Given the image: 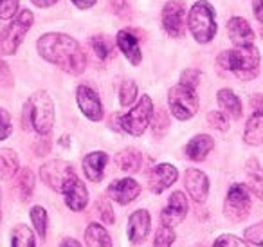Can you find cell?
<instances>
[{
    "label": "cell",
    "instance_id": "28",
    "mask_svg": "<svg viewBox=\"0 0 263 247\" xmlns=\"http://www.w3.org/2000/svg\"><path fill=\"white\" fill-rule=\"evenodd\" d=\"M18 171V157L13 150L4 148L0 150V179L8 181L13 179Z\"/></svg>",
    "mask_w": 263,
    "mask_h": 247
},
{
    "label": "cell",
    "instance_id": "7",
    "mask_svg": "<svg viewBox=\"0 0 263 247\" xmlns=\"http://www.w3.org/2000/svg\"><path fill=\"white\" fill-rule=\"evenodd\" d=\"M168 105L172 114L179 121H187L197 114L198 110V96L195 89L184 87V85H175L168 92Z\"/></svg>",
    "mask_w": 263,
    "mask_h": 247
},
{
    "label": "cell",
    "instance_id": "45",
    "mask_svg": "<svg viewBox=\"0 0 263 247\" xmlns=\"http://www.w3.org/2000/svg\"><path fill=\"white\" fill-rule=\"evenodd\" d=\"M251 103H252V109H254V112L261 114V116H263V96H254Z\"/></svg>",
    "mask_w": 263,
    "mask_h": 247
},
{
    "label": "cell",
    "instance_id": "12",
    "mask_svg": "<svg viewBox=\"0 0 263 247\" xmlns=\"http://www.w3.org/2000/svg\"><path fill=\"white\" fill-rule=\"evenodd\" d=\"M106 195H108L112 200H116L117 204L124 206V204H130L132 200H136L137 197L141 195V184L132 177L117 179V181H114L108 184Z\"/></svg>",
    "mask_w": 263,
    "mask_h": 247
},
{
    "label": "cell",
    "instance_id": "10",
    "mask_svg": "<svg viewBox=\"0 0 263 247\" xmlns=\"http://www.w3.org/2000/svg\"><path fill=\"white\" fill-rule=\"evenodd\" d=\"M184 0H168L162 9V27L172 38H180L184 33Z\"/></svg>",
    "mask_w": 263,
    "mask_h": 247
},
{
    "label": "cell",
    "instance_id": "2",
    "mask_svg": "<svg viewBox=\"0 0 263 247\" xmlns=\"http://www.w3.org/2000/svg\"><path fill=\"white\" fill-rule=\"evenodd\" d=\"M22 121L26 130L49 135L54 127V103L45 91H38L24 105Z\"/></svg>",
    "mask_w": 263,
    "mask_h": 247
},
{
    "label": "cell",
    "instance_id": "47",
    "mask_svg": "<svg viewBox=\"0 0 263 247\" xmlns=\"http://www.w3.org/2000/svg\"><path fill=\"white\" fill-rule=\"evenodd\" d=\"M124 4H126V0H110V6H112V9L116 13H121V9L124 8Z\"/></svg>",
    "mask_w": 263,
    "mask_h": 247
},
{
    "label": "cell",
    "instance_id": "46",
    "mask_svg": "<svg viewBox=\"0 0 263 247\" xmlns=\"http://www.w3.org/2000/svg\"><path fill=\"white\" fill-rule=\"evenodd\" d=\"M36 8H42V9H45V8H51V6H54L58 0H31Z\"/></svg>",
    "mask_w": 263,
    "mask_h": 247
},
{
    "label": "cell",
    "instance_id": "19",
    "mask_svg": "<svg viewBox=\"0 0 263 247\" xmlns=\"http://www.w3.org/2000/svg\"><path fill=\"white\" fill-rule=\"evenodd\" d=\"M116 42H117V47H119L121 52L124 55V58L134 67L139 65L141 60H143V55H141V47H139V42H137L136 34L132 33L130 29H121L116 37Z\"/></svg>",
    "mask_w": 263,
    "mask_h": 247
},
{
    "label": "cell",
    "instance_id": "20",
    "mask_svg": "<svg viewBox=\"0 0 263 247\" xmlns=\"http://www.w3.org/2000/svg\"><path fill=\"white\" fill-rule=\"evenodd\" d=\"M108 163V155L105 152H92L85 155L83 159V171L88 181L101 182L105 177V166Z\"/></svg>",
    "mask_w": 263,
    "mask_h": 247
},
{
    "label": "cell",
    "instance_id": "4",
    "mask_svg": "<svg viewBox=\"0 0 263 247\" xmlns=\"http://www.w3.org/2000/svg\"><path fill=\"white\" fill-rule=\"evenodd\" d=\"M34 24V15L29 9H20L8 26L0 29V55L11 56L18 51L20 44L24 42V37L31 31Z\"/></svg>",
    "mask_w": 263,
    "mask_h": 247
},
{
    "label": "cell",
    "instance_id": "15",
    "mask_svg": "<svg viewBox=\"0 0 263 247\" xmlns=\"http://www.w3.org/2000/svg\"><path fill=\"white\" fill-rule=\"evenodd\" d=\"M62 195L65 197L67 207L72 211H83L88 204V191L78 175L70 177L65 182V186L62 189Z\"/></svg>",
    "mask_w": 263,
    "mask_h": 247
},
{
    "label": "cell",
    "instance_id": "39",
    "mask_svg": "<svg viewBox=\"0 0 263 247\" xmlns=\"http://www.w3.org/2000/svg\"><path fill=\"white\" fill-rule=\"evenodd\" d=\"M213 247H249L243 240H240L234 235H222L215 240Z\"/></svg>",
    "mask_w": 263,
    "mask_h": 247
},
{
    "label": "cell",
    "instance_id": "21",
    "mask_svg": "<svg viewBox=\"0 0 263 247\" xmlns=\"http://www.w3.org/2000/svg\"><path fill=\"white\" fill-rule=\"evenodd\" d=\"M215 146V141H213L211 135L208 134H198L191 139L190 143L186 145L184 152H186V157L191 161H204L208 157V153L213 150Z\"/></svg>",
    "mask_w": 263,
    "mask_h": 247
},
{
    "label": "cell",
    "instance_id": "41",
    "mask_svg": "<svg viewBox=\"0 0 263 247\" xmlns=\"http://www.w3.org/2000/svg\"><path fill=\"white\" fill-rule=\"evenodd\" d=\"M208 123L211 125L213 128H216V130H222V132H226L227 128H229L226 116H223L222 112H218V110H213V112L208 114Z\"/></svg>",
    "mask_w": 263,
    "mask_h": 247
},
{
    "label": "cell",
    "instance_id": "44",
    "mask_svg": "<svg viewBox=\"0 0 263 247\" xmlns=\"http://www.w3.org/2000/svg\"><path fill=\"white\" fill-rule=\"evenodd\" d=\"M74 6H76L78 9H81V11H85V9H90L92 6L98 2V0H70Z\"/></svg>",
    "mask_w": 263,
    "mask_h": 247
},
{
    "label": "cell",
    "instance_id": "34",
    "mask_svg": "<svg viewBox=\"0 0 263 247\" xmlns=\"http://www.w3.org/2000/svg\"><path fill=\"white\" fill-rule=\"evenodd\" d=\"M175 242V233L172 227L168 225H161L155 233V240H154V247H170Z\"/></svg>",
    "mask_w": 263,
    "mask_h": 247
},
{
    "label": "cell",
    "instance_id": "31",
    "mask_svg": "<svg viewBox=\"0 0 263 247\" xmlns=\"http://www.w3.org/2000/svg\"><path fill=\"white\" fill-rule=\"evenodd\" d=\"M90 47H92V51L98 55V58H101V60L110 58L114 52L112 40H110L108 37H103V34H98V37L90 38Z\"/></svg>",
    "mask_w": 263,
    "mask_h": 247
},
{
    "label": "cell",
    "instance_id": "35",
    "mask_svg": "<svg viewBox=\"0 0 263 247\" xmlns=\"http://www.w3.org/2000/svg\"><path fill=\"white\" fill-rule=\"evenodd\" d=\"M20 0H0V20H11L18 13Z\"/></svg>",
    "mask_w": 263,
    "mask_h": 247
},
{
    "label": "cell",
    "instance_id": "49",
    "mask_svg": "<svg viewBox=\"0 0 263 247\" xmlns=\"http://www.w3.org/2000/svg\"><path fill=\"white\" fill-rule=\"evenodd\" d=\"M259 34H261V38H263V26H261V31H259Z\"/></svg>",
    "mask_w": 263,
    "mask_h": 247
},
{
    "label": "cell",
    "instance_id": "14",
    "mask_svg": "<svg viewBox=\"0 0 263 247\" xmlns=\"http://www.w3.org/2000/svg\"><path fill=\"white\" fill-rule=\"evenodd\" d=\"M187 213V199L182 191H173L172 197L168 199V204L161 213V222L162 225L168 227H175L184 220Z\"/></svg>",
    "mask_w": 263,
    "mask_h": 247
},
{
    "label": "cell",
    "instance_id": "25",
    "mask_svg": "<svg viewBox=\"0 0 263 247\" xmlns=\"http://www.w3.org/2000/svg\"><path fill=\"white\" fill-rule=\"evenodd\" d=\"M15 191L18 193L20 200H27L34 191V175L29 168H22L16 171Z\"/></svg>",
    "mask_w": 263,
    "mask_h": 247
},
{
    "label": "cell",
    "instance_id": "50",
    "mask_svg": "<svg viewBox=\"0 0 263 247\" xmlns=\"http://www.w3.org/2000/svg\"><path fill=\"white\" fill-rule=\"evenodd\" d=\"M0 199H2V191H0ZM0 217H2V215H0Z\"/></svg>",
    "mask_w": 263,
    "mask_h": 247
},
{
    "label": "cell",
    "instance_id": "1",
    "mask_svg": "<svg viewBox=\"0 0 263 247\" xmlns=\"http://www.w3.org/2000/svg\"><path fill=\"white\" fill-rule=\"evenodd\" d=\"M38 55L69 74H81L87 67L83 49L65 33H45L36 42Z\"/></svg>",
    "mask_w": 263,
    "mask_h": 247
},
{
    "label": "cell",
    "instance_id": "8",
    "mask_svg": "<svg viewBox=\"0 0 263 247\" xmlns=\"http://www.w3.org/2000/svg\"><path fill=\"white\" fill-rule=\"evenodd\" d=\"M251 189L245 184H233L223 200V215L238 224L251 215Z\"/></svg>",
    "mask_w": 263,
    "mask_h": 247
},
{
    "label": "cell",
    "instance_id": "30",
    "mask_svg": "<svg viewBox=\"0 0 263 247\" xmlns=\"http://www.w3.org/2000/svg\"><path fill=\"white\" fill-rule=\"evenodd\" d=\"M29 217H31V222H33V225H34V231H36L42 238H45V235H47V225H49V217H47L45 207L33 206L29 211Z\"/></svg>",
    "mask_w": 263,
    "mask_h": 247
},
{
    "label": "cell",
    "instance_id": "37",
    "mask_svg": "<svg viewBox=\"0 0 263 247\" xmlns=\"http://www.w3.org/2000/svg\"><path fill=\"white\" fill-rule=\"evenodd\" d=\"M243 235H245V240H247V242L263 247V222H258V224L247 227Z\"/></svg>",
    "mask_w": 263,
    "mask_h": 247
},
{
    "label": "cell",
    "instance_id": "22",
    "mask_svg": "<svg viewBox=\"0 0 263 247\" xmlns=\"http://www.w3.org/2000/svg\"><path fill=\"white\" fill-rule=\"evenodd\" d=\"M216 101H218L220 109L229 114L231 117L238 119L241 116V101L231 89H220L216 94Z\"/></svg>",
    "mask_w": 263,
    "mask_h": 247
},
{
    "label": "cell",
    "instance_id": "3",
    "mask_svg": "<svg viewBox=\"0 0 263 247\" xmlns=\"http://www.w3.org/2000/svg\"><path fill=\"white\" fill-rule=\"evenodd\" d=\"M259 62L261 58L254 44L247 47H234L231 51H223L218 56V65L233 73L241 81H251L258 76Z\"/></svg>",
    "mask_w": 263,
    "mask_h": 247
},
{
    "label": "cell",
    "instance_id": "6",
    "mask_svg": "<svg viewBox=\"0 0 263 247\" xmlns=\"http://www.w3.org/2000/svg\"><path fill=\"white\" fill-rule=\"evenodd\" d=\"M152 116H154V103L150 96H143L134 109L124 116H114L119 123V128L134 137H141L148 127H150Z\"/></svg>",
    "mask_w": 263,
    "mask_h": 247
},
{
    "label": "cell",
    "instance_id": "17",
    "mask_svg": "<svg viewBox=\"0 0 263 247\" xmlns=\"http://www.w3.org/2000/svg\"><path fill=\"white\" fill-rule=\"evenodd\" d=\"M184 186L195 202H204L209 193V179L204 171L190 168L184 173Z\"/></svg>",
    "mask_w": 263,
    "mask_h": 247
},
{
    "label": "cell",
    "instance_id": "11",
    "mask_svg": "<svg viewBox=\"0 0 263 247\" xmlns=\"http://www.w3.org/2000/svg\"><path fill=\"white\" fill-rule=\"evenodd\" d=\"M76 101L83 116L90 121L103 119V105L99 94L88 85H78L76 89Z\"/></svg>",
    "mask_w": 263,
    "mask_h": 247
},
{
    "label": "cell",
    "instance_id": "23",
    "mask_svg": "<svg viewBox=\"0 0 263 247\" xmlns=\"http://www.w3.org/2000/svg\"><path fill=\"white\" fill-rule=\"evenodd\" d=\"M245 171H247V179H249L247 188L251 189L258 199L263 200V168L259 166L258 161L252 157V159L247 161Z\"/></svg>",
    "mask_w": 263,
    "mask_h": 247
},
{
    "label": "cell",
    "instance_id": "27",
    "mask_svg": "<svg viewBox=\"0 0 263 247\" xmlns=\"http://www.w3.org/2000/svg\"><path fill=\"white\" fill-rule=\"evenodd\" d=\"M85 242L88 247H112V238L101 224H90L85 231Z\"/></svg>",
    "mask_w": 263,
    "mask_h": 247
},
{
    "label": "cell",
    "instance_id": "24",
    "mask_svg": "<svg viewBox=\"0 0 263 247\" xmlns=\"http://www.w3.org/2000/svg\"><path fill=\"white\" fill-rule=\"evenodd\" d=\"M245 143L252 146L263 145V116L261 114H252L247 121V127H245Z\"/></svg>",
    "mask_w": 263,
    "mask_h": 247
},
{
    "label": "cell",
    "instance_id": "42",
    "mask_svg": "<svg viewBox=\"0 0 263 247\" xmlns=\"http://www.w3.org/2000/svg\"><path fill=\"white\" fill-rule=\"evenodd\" d=\"M13 73L6 62H0V87H11Z\"/></svg>",
    "mask_w": 263,
    "mask_h": 247
},
{
    "label": "cell",
    "instance_id": "13",
    "mask_svg": "<svg viewBox=\"0 0 263 247\" xmlns=\"http://www.w3.org/2000/svg\"><path fill=\"white\" fill-rule=\"evenodd\" d=\"M177 179H179V171H177V168L173 164L170 163L157 164L148 173V188H150L152 193L159 195L164 189H168Z\"/></svg>",
    "mask_w": 263,
    "mask_h": 247
},
{
    "label": "cell",
    "instance_id": "16",
    "mask_svg": "<svg viewBox=\"0 0 263 247\" xmlns=\"http://www.w3.org/2000/svg\"><path fill=\"white\" fill-rule=\"evenodd\" d=\"M152 227V217L146 209H137L128 218V238L132 243H143Z\"/></svg>",
    "mask_w": 263,
    "mask_h": 247
},
{
    "label": "cell",
    "instance_id": "48",
    "mask_svg": "<svg viewBox=\"0 0 263 247\" xmlns=\"http://www.w3.org/2000/svg\"><path fill=\"white\" fill-rule=\"evenodd\" d=\"M60 247H81L80 242L74 238H63V242L60 243Z\"/></svg>",
    "mask_w": 263,
    "mask_h": 247
},
{
    "label": "cell",
    "instance_id": "5",
    "mask_svg": "<svg viewBox=\"0 0 263 247\" xmlns=\"http://www.w3.org/2000/svg\"><path fill=\"white\" fill-rule=\"evenodd\" d=\"M187 26L198 44H209L216 37V13L208 0H198L187 16Z\"/></svg>",
    "mask_w": 263,
    "mask_h": 247
},
{
    "label": "cell",
    "instance_id": "26",
    "mask_svg": "<svg viewBox=\"0 0 263 247\" xmlns=\"http://www.w3.org/2000/svg\"><path fill=\"white\" fill-rule=\"evenodd\" d=\"M116 164L123 171L136 173L141 168V153L136 148H124L116 155Z\"/></svg>",
    "mask_w": 263,
    "mask_h": 247
},
{
    "label": "cell",
    "instance_id": "43",
    "mask_svg": "<svg viewBox=\"0 0 263 247\" xmlns=\"http://www.w3.org/2000/svg\"><path fill=\"white\" fill-rule=\"evenodd\" d=\"M252 11L258 22L263 24V0H252Z\"/></svg>",
    "mask_w": 263,
    "mask_h": 247
},
{
    "label": "cell",
    "instance_id": "36",
    "mask_svg": "<svg viewBox=\"0 0 263 247\" xmlns=\"http://www.w3.org/2000/svg\"><path fill=\"white\" fill-rule=\"evenodd\" d=\"M13 134V121L11 114L0 107V141H6Z\"/></svg>",
    "mask_w": 263,
    "mask_h": 247
},
{
    "label": "cell",
    "instance_id": "40",
    "mask_svg": "<svg viewBox=\"0 0 263 247\" xmlns=\"http://www.w3.org/2000/svg\"><path fill=\"white\" fill-rule=\"evenodd\" d=\"M96 207H98V213L101 217V220L105 224H114V211H112V206L108 204L106 199H99L96 202Z\"/></svg>",
    "mask_w": 263,
    "mask_h": 247
},
{
    "label": "cell",
    "instance_id": "29",
    "mask_svg": "<svg viewBox=\"0 0 263 247\" xmlns=\"http://www.w3.org/2000/svg\"><path fill=\"white\" fill-rule=\"evenodd\" d=\"M11 247H36L34 233L26 224H18L11 231Z\"/></svg>",
    "mask_w": 263,
    "mask_h": 247
},
{
    "label": "cell",
    "instance_id": "18",
    "mask_svg": "<svg viewBox=\"0 0 263 247\" xmlns=\"http://www.w3.org/2000/svg\"><path fill=\"white\" fill-rule=\"evenodd\" d=\"M227 33L229 40L233 42L234 47H247L254 44V31L249 26V22L241 16H233L227 22Z\"/></svg>",
    "mask_w": 263,
    "mask_h": 247
},
{
    "label": "cell",
    "instance_id": "33",
    "mask_svg": "<svg viewBox=\"0 0 263 247\" xmlns=\"http://www.w3.org/2000/svg\"><path fill=\"white\" fill-rule=\"evenodd\" d=\"M137 98V85L136 81L124 80L119 87V103L121 107H130Z\"/></svg>",
    "mask_w": 263,
    "mask_h": 247
},
{
    "label": "cell",
    "instance_id": "38",
    "mask_svg": "<svg viewBox=\"0 0 263 247\" xmlns=\"http://www.w3.org/2000/svg\"><path fill=\"white\" fill-rule=\"evenodd\" d=\"M180 85L190 89H197V85L200 83V70L198 69H186L180 74Z\"/></svg>",
    "mask_w": 263,
    "mask_h": 247
},
{
    "label": "cell",
    "instance_id": "9",
    "mask_svg": "<svg viewBox=\"0 0 263 247\" xmlns=\"http://www.w3.org/2000/svg\"><path fill=\"white\" fill-rule=\"evenodd\" d=\"M76 171H74V166L67 161H49L44 166L40 168V179L44 181V184H47L51 189L62 193L65 182L69 181L70 177H74Z\"/></svg>",
    "mask_w": 263,
    "mask_h": 247
},
{
    "label": "cell",
    "instance_id": "32",
    "mask_svg": "<svg viewBox=\"0 0 263 247\" xmlns=\"http://www.w3.org/2000/svg\"><path fill=\"white\" fill-rule=\"evenodd\" d=\"M152 132H154L155 137H162V135L168 132L170 128V117H168V112L164 109H159L157 112L152 116Z\"/></svg>",
    "mask_w": 263,
    "mask_h": 247
}]
</instances>
